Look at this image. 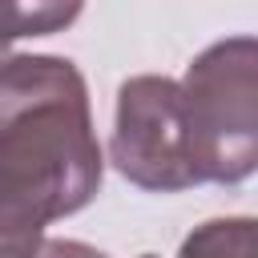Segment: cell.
Masks as SVG:
<instances>
[{
    "instance_id": "6da1fadb",
    "label": "cell",
    "mask_w": 258,
    "mask_h": 258,
    "mask_svg": "<svg viewBox=\"0 0 258 258\" xmlns=\"http://www.w3.org/2000/svg\"><path fill=\"white\" fill-rule=\"evenodd\" d=\"M105 157L93 133L89 85L64 56L0 60V258H36L44 226L85 210Z\"/></svg>"
},
{
    "instance_id": "8992f818",
    "label": "cell",
    "mask_w": 258,
    "mask_h": 258,
    "mask_svg": "<svg viewBox=\"0 0 258 258\" xmlns=\"http://www.w3.org/2000/svg\"><path fill=\"white\" fill-rule=\"evenodd\" d=\"M36 258H109V254L89 246V242H81V238H44Z\"/></svg>"
},
{
    "instance_id": "7a4b0ae2",
    "label": "cell",
    "mask_w": 258,
    "mask_h": 258,
    "mask_svg": "<svg viewBox=\"0 0 258 258\" xmlns=\"http://www.w3.org/2000/svg\"><path fill=\"white\" fill-rule=\"evenodd\" d=\"M198 181L238 185L258 165V40L230 36L198 52L177 81Z\"/></svg>"
},
{
    "instance_id": "3957f363",
    "label": "cell",
    "mask_w": 258,
    "mask_h": 258,
    "mask_svg": "<svg viewBox=\"0 0 258 258\" xmlns=\"http://www.w3.org/2000/svg\"><path fill=\"white\" fill-rule=\"evenodd\" d=\"M113 169L137 189L177 194L198 181L189 121L173 77L141 73L117 89V117L109 137Z\"/></svg>"
},
{
    "instance_id": "52a82bcc",
    "label": "cell",
    "mask_w": 258,
    "mask_h": 258,
    "mask_svg": "<svg viewBox=\"0 0 258 258\" xmlns=\"http://www.w3.org/2000/svg\"><path fill=\"white\" fill-rule=\"evenodd\" d=\"M141 258H157V254H141Z\"/></svg>"
},
{
    "instance_id": "5b68a950",
    "label": "cell",
    "mask_w": 258,
    "mask_h": 258,
    "mask_svg": "<svg viewBox=\"0 0 258 258\" xmlns=\"http://www.w3.org/2000/svg\"><path fill=\"white\" fill-rule=\"evenodd\" d=\"M77 16H81V4H44V0L40 4H12V0H0V60L16 40L60 32Z\"/></svg>"
},
{
    "instance_id": "277c9868",
    "label": "cell",
    "mask_w": 258,
    "mask_h": 258,
    "mask_svg": "<svg viewBox=\"0 0 258 258\" xmlns=\"http://www.w3.org/2000/svg\"><path fill=\"white\" fill-rule=\"evenodd\" d=\"M177 258H258V222L254 218H210L185 234Z\"/></svg>"
}]
</instances>
